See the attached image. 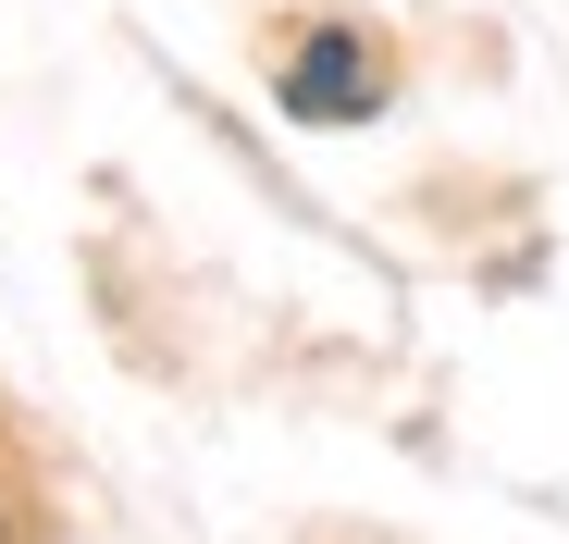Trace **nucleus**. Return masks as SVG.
I'll return each mask as SVG.
<instances>
[{"instance_id":"obj_1","label":"nucleus","mask_w":569,"mask_h":544,"mask_svg":"<svg viewBox=\"0 0 569 544\" xmlns=\"http://www.w3.org/2000/svg\"><path fill=\"white\" fill-rule=\"evenodd\" d=\"M284 112H298V124H359V112H385V62H371L347 26H322L298 62H284Z\"/></svg>"}]
</instances>
